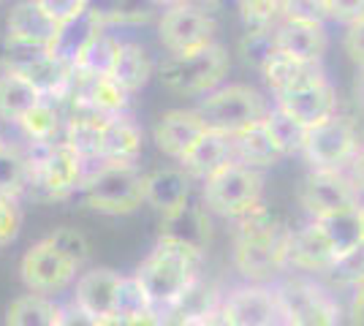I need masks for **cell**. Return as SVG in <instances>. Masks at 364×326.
I'll return each mask as SVG.
<instances>
[{
  "instance_id": "obj_9",
  "label": "cell",
  "mask_w": 364,
  "mask_h": 326,
  "mask_svg": "<svg viewBox=\"0 0 364 326\" xmlns=\"http://www.w3.org/2000/svg\"><path fill=\"white\" fill-rule=\"evenodd\" d=\"M79 275H82V269L46 237L25 250V256L19 261V278L33 294H63L65 288L74 286Z\"/></svg>"
},
{
  "instance_id": "obj_30",
  "label": "cell",
  "mask_w": 364,
  "mask_h": 326,
  "mask_svg": "<svg viewBox=\"0 0 364 326\" xmlns=\"http://www.w3.org/2000/svg\"><path fill=\"white\" fill-rule=\"evenodd\" d=\"M63 313L52 296L44 294H25L14 299L6 310V326H60Z\"/></svg>"
},
{
  "instance_id": "obj_7",
  "label": "cell",
  "mask_w": 364,
  "mask_h": 326,
  "mask_svg": "<svg viewBox=\"0 0 364 326\" xmlns=\"http://www.w3.org/2000/svg\"><path fill=\"white\" fill-rule=\"evenodd\" d=\"M196 112L204 117L207 128L234 139L245 131L264 125L269 114V104L250 85H220L201 98Z\"/></svg>"
},
{
  "instance_id": "obj_39",
  "label": "cell",
  "mask_w": 364,
  "mask_h": 326,
  "mask_svg": "<svg viewBox=\"0 0 364 326\" xmlns=\"http://www.w3.org/2000/svg\"><path fill=\"white\" fill-rule=\"evenodd\" d=\"M240 52L247 65L253 68H264L267 63L272 60V55L277 52V38H274V31H247L240 38Z\"/></svg>"
},
{
  "instance_id": "obj_48",
  "label": "cell",
  "mask_w": 364,
  "mask_h": 326,
  "mask_svg": "<svg viewBox=\"0 0 364 326\" xmlns=\"http://www.w3.org/2000/svg\"><path fill=\"white\" fill-rule=\"evenodd\" d=\"M343 47H346V55L350 60L364 68V22L348 28L346 38H343Z\"/></svg>"
},
{
  "instance_id": "obj_34",
  "label": "cell",
  "mask_w": 364,
  "mask_h": 326,
  "mask_svg": "<svg viewBox=\"0 0 364 326\" xmlns=\"http://www.w3.org/2000/svg\"><path fill=\"white\" fill-rule=\"evenodd\" d=\"M120 47H122L120 38H114L112 33L101 31L90 41V47L82 52V58L76 60V65H74L76 77H82V79L109 77L112 68H114L117 55H120Z\"/></svg>"
},
{
  "instance_id": "obj_24",
  "label": "cell",
  "mask_w": 364,
  "mask_h": 326,
  "mask_svg": "<svg viewBox=\"0 0 364 326\" xmlns=\"http://www.w3.org/2000/svg\"><path fill=\"white\" fill-rule=\"evenodd\" d=\"M316 223L323 229L329 245H332L334 253H337V259L346 256L348 250H353L356 245L364 242V204L362 202L348 204V207L337 210L332 215L318 217Z\"/></svg>"
},
{
  "instance_id": "obj_43",
  "label": "cell",
  "mask_w": 364,
  "mask_h": 326,
  "mask_svg": "<svg viewBox=\"0 0 364 326\" xmlns=\"http://www.w3.org/2000/svg\"><path fill=\"white\" fill-rule=\"evenodd\" d=\"M92 326H164V313L158 308L144 313H107L92 318Z\"/></svg>"
},
{
  "instance_id": "obj_29",
  "label": "cell",
  "mask_w": 364,
  "mask_h": 326,
  "mask_svg": "<svg viewBox=\"0 0 364 326\" xmlns=\"http://www.w3.org/2000/svg\"><path fill=\"white\" fill-rule=\"evenodd\" d=\"M104 161L136 163L141 156V128L128 114L109 117L104 131Z\"/></svg>"
},
{
  "instance_id": "obj_47",
  "label": "cell",
  "mask_w": 364,
  "mask_h": 326,
  "mask_svg": "<svg viewBox=\"0 0 364 326\" xmlns=\"http://www.w3.org/2000/svg\"><path fill=\"white\" fill-rule=\"evenodd\" d=\"M36 3H38L58 25H63V22L74 19L76 14H82L90 0H36Z\"/></svg>"
},
{
  "instance_id": "obj_44",
  "label": "cell",
  "mask_w": 364,
  "mask_h": 326,
  "mask_svg": "<svg viewBox=\"0 0 364 326\" xmlns=\"http://www.w3.org/2000/svg\"><path fill=\"white\" fill-rule=\"evenodd\" d=\"M22 226V210L14 196H0V248L11 245Z\"/></svg>"
},
{
  "instance_id": "obj_17",
  "label": "cell",
  "mask_w": 364,
  "mask_h": 326,
  "mask_svg": "<svg viewBox=\"0 0 364 326\" xmlns=\"http://www.w3.org/2000/svg\"><path fill=\"white\" fill-rule=\"evenodd\" d=\"M122 275L109 266L85 269L74 283V305L90 318H101L107 313H114L117 305V288Z\"/></svg>"
},
{
  "instance_id": "obj_12",
  "label": "cell",
  "mask_w": 364,
  "mask_h": 326,
  "mask_svg": "<svg viewBox=\"0 0 364 326\" xmlns=\"http://www.w3.org/2000/svg\"><path fill=\"white\" fill-rule=\"evenodd\" d=\"M220 326H283L277 291L250 283L223 296L218 310Z\"/></svg>"
},
{
  "instance_id": "obj_40",
  "label": "cell",
  "mask_w": 364,
  "mask_h": 326,
  "mask_svg": "<svg viewBox=\"0 0 364 326\" xmlns=\"http://www.w3.org/2000/svg\"><path fill=\"white\" fill-rule=\"evenodd\" d=\"M152 296L147 294L144 283L134 275H122L120 288H117V305H114V313H144L152 310Z\"/></svg>"
},
{
  "instance_id": "obj_2",
  "label": "cell",
  "mask_w": 364,
  "mask_h": 326,
  "mask_svg": "<svg viewBox=\"0 0 364 326\" xmlns=\"http://www.w3.org/2000/svg\"><path fill=\"white\" fill-rule=\"evenodd\" d=\"M204 264V250L180 242L174 237L158 234L155 248L147 259L136 266V278L144 283L152 305L158 310H166L171 302H177L198 278Z\"/></svg>"
},
{
  "instance_id": "obj_41",
  "label": "cell",
  "mask_w": 364,
  "mask_h": 326,
  "mask_svg": "<svg viewBox=\"0 0 364 326\" xmlns=\"http://www.w3.org/2000/svg\"><path fill=\"white\" fill-rule=\"evenodd\" d=\"M46 239L55 242L79 269L87 266V261H90V242H87V237L82 232H76L71 226H60V229H55L52 234H46Z\"/></svg>"
},
{
  "instance_id": "obj_15",
  "label": "cell",
  "mask_w": 364,
  "mask_h": 326,
  "mask_svg": "<svg viewBox=\"0 0 364 326\" xmlns=\"http://www.w3.org/2000/svg\"><path fill=\"white\" fill-rule=\"evenodd\" d=\"M274 104L283 112H289L294 120H299L304 128H313L323 123L326 117L337 114V90L326 79V74H318L286 93L274 95Z\"/></svg>"
},
{
  "instance_id": "obj_6",
  "label": "cell",
  "mask_w": 364,
  "mask_h": 326,
  "mask_svg": "<svg viewBox=\"0 0 364 326\" xmlns=\"http://www.w3.org/2000/svg\"><path fill=\"white\" fill-rule=\"evenodd\" d=\"M228 52L220 44H207L193 52L182 55H168L166 60L158 65V77L164 87L177 95H207L215 87L223 85L228 77Z\"/></svg>"
},
{
  "instance_id": "obj_28",
  "label": "cell",
  "mask_w": 364,
  "mask_h": 326,
  "mask_svg": "<svg viewBox=\"0 0 364 326\" xmlns=\"http://www.w3.org/2000/svg\"><path fill=\"white\" fill-rule=\"evenodd\" d=\"M41 98H44V95L38 93L28 79L3 68V74H0V123L19 125V120H22Z\"/></svg>"
},
{
  "instance_id": "obj_23",
  "label": "cell",
  "mask_w": 364,
  "mask_h": 326,
  "mask_svg": "<svg viewBox=\"0 0 364 326\" xmlns=\"http://www.w3.org/2000/svg\"><path fill=\"white\" fill-rule=\"evenodd\" d=\"M207 212L210 210L204 204L188 202L180 210L161 215V234L188 242L198 250H207V245H210V217H207Z\"/></svg>"
},
{
  "instance_id": "obj_46",
  "label": "cell",
  "mask_w": 364,
  "mask_h": 326,
  "mask_svg": "<svg viewBox=\"0 0 364 326\" xmlns=\"http://www.w3.org/2000/svg\"><path fill=\"white\" fill-rule=\"evenodd\" d=\"M326 6H329V16L346 28L364 22V0H326Z\"/></svg>"
},
{
  "instance_id": "obj_10",
  "label": "cell",
  "mask_w": 364,
  "mask_h": 326,
  "mask_svg": "<svg viewBox=\"0 0 364 326\" xmlns=\"http://www.w3.org/2000/svg\"><path fill=\"white\" fill-rule=\"evenodd\" d=\"M215 33H218V22H215L213 11H207V6H198L193 0H182V3L168 6L158 19L161 44L171 55L193 52V49L213 44Z\"/></svg>"
},
{
  "instance_id": "obj_42",
  "label": "cell",
  "mask_w": 364,
  "mask_h": 326,
  "mask_svg": "<svg viewBox=\"0 0 364 326\" xmlns=\"http://www.w3.org/2000/svg\"><path fill=\"white\" fill-rule=\"evenodd\" d=\"M329 275H332L337 283H343V286H362L364 283V242L362 245H356L353 250H348L346 256H340L334 266L329 269Z\"/></svg>"
},
{
  "instance_id": "obj_51",
  "label": "cell",
  "mask_w": 364,
  "mask_h": 326,
  "mask_svg": "<svg viewBox=\"0 0 364 326\" xmlns=\"http://www.w3.org/2000/svg\"><path fill=\"white\" fill-rule=\"evenodd\" d=\"M164 326H220V318L218 315H210V318H191V321H164Z\"/></svg>"
},
{
  "instance_id": "obj_25",
  "label": "cell",
  "mask_w": 364,
  "mask_h": 326,
  "mask_svg": "<svg viewBox=\"0 0 364 326\" xmlns=\"http://www.w3.org/2000/svg\"><path fill=\"white\" fill-rule=\"evenodd\" d=\"M19 131L28 141H41V144L60 141L65 134V101L63 98H41L19 120Z\"/></svg>"
},
{
  "instance_id": "obj_21",
  "label": "cell",
  "mask_w": 364,
  "mask_h": 326,
  "mask_svg": "<svg viewBox=\"0 0 364 326\" xmlns=\"http://www.w3.org/2000/svg\"><path fill=\"white\" fill-rule=\"evenodd\" d=\"M6 28H9V38H14V41L33 44V47H52L60 25L46 14L36 0H22L11 9Z\"/></svg>"
},
{
  "instance_id": "obj_35",
  "label": "cell",
  "mask_w": 364,
  "mask_h": 326,
  "mask_svg": "<svg viewBox=\"0 0 364 326\" xmlns=\"http://www.w3.org/2000/svg\"><path fill=\"white\" fill-rule=\"evenodd\" d=\"M28 150L22 144L3 139L0 144V196H14L19 199L28 190Z\"/></svg>"
},
{
  "instance_id": "obj_31",
  "label": "cell",
  "mask_w": 364,
  "mask_h": 326,
  "mask_svg": "<svg viewBox=\"0 0 364 326\" xmlns=\"http://www.w3.org/2000/svg\"><path fill=\"white\" fill-rule=\"evenodd\" d=\"M109 77L131 95L139 93L152 77V60L150 55H147V49L141 47V44H134V41H122L120 55H117L114 68H112Z\"/></svg>"
},
{
  "instance_id": "obj_20",
  "label": "cell",
  "mask_w": 364,
  "mask_h": 326,
  "mask_svg": "<svg viewBox=\"0 0 364 326\" xmlns=\"http://www.w3.org/2000/svg\"><path fill=\"white\" fill-rule=\"evenodd\" d=\"M193 177L185 169L166 166L144 174V193H147V207H152L158 215H168L191 202L193 190Z\"/></svg>"
},
{
  "instance_id": "obj_32",
  "label": "cell",
  "mask_w": 364,
  "mask_h": 326,
  "mask_svg": "<svg viewBox=\"0 0 364 326\" xmlns=\"http://www.w3.org/2000/svg\"><path fill=\"white\" fill-rule=\"evenodd\" d=\"M87 9L98 16V22L104 28L109 25H147L158 14L155 0H90Z\"/></svg>"
},
{
  "instance_id": "obj_33",
  "label": "cell",
  "mask_w": 364,
  "mask_h": 326,
  "mask_svg": "<svg viewBox=\"0 0 364 326\" xmlns=\"http://www.w3.org/2000/svg\"><path fill=\"white\" fill-rule=\"evenodd\" d=\"M261 74L267 79V85L272 87V93L280 95L286 93V90H291V87L307 82V79L318 77L323 71L318 68V63H299L294 60V58H289V55H283V52H274L272 60L261 68Z\"/></svg>"
},
{
  "instance_id": "obj_36",
  "label": "cell",
  "mask_w": 364,
  "mask_h": 326,
  "mask_svg": "<svg viewBox=\"0 0 364 326\" xmlns=\"http://www.w3.org/2000/svg\"><path fill=\"white\" fill-rule=\"evenodd\" d=\"M234 158L240 163H245V166H253V169L264 171L274 166L283 158V153L274 147V141L264 131V125H258L253 131H245L240 136H234Z\"/></svg>"
},
{
  "instance_id": "obj_19",
  "label": "cell",
  "mask_w": 364,
  "mask_h": 326,
  "mask_svg": "<svg viewBox=\"0 0 364 326\" xmlns=\"http://www.w3.org/2000/svg\"><path fill=\"white\" fill-rule=\"evenodd\" d=\"M277 52L289 55L299 63H321L329 47L323 22H304V19H286L277 31Z\"/></svg>"
},
{
  "instance_id": "obj_3",
  "label": "cell",
  "mask_w": 364,
  "mask_h": 326,
  "mask_svg": "<svg viewBox=\"0 0 364 326\" xmlns=\"http://www.w3.org/2000/svg\"><path fill=\"white\" fill-rule=\"evenodd\" d=\"M25 150L31 161L28 190H25L28 196H33L36 202H63L71 193H79L90 171V163L71 144H65L63 139L52 144L28 141Z\"/></svg>"
},
{
  "instance_id": "obj_27",
  "label": "cell",
  "mask_w": 364,
  "mask_h": 326,
  "mask_svg": "<svg viewBox=\"0 0 364 326\" xmlns=\"http://www.w3.org/2000/svg\"><path fill=\"white\" fill-rule=\"evenodd\" d=\"M71 95L82 98L85 104H90L95 112H101L104 117H117V114H128V101L131 93L122 90L120 85L112 77H90L82 79L76 77Z\"/></svg>"
},
{
  "instance_id": "obj_4",
  "label": "cell",
  "mask_w": 364,
  "mask_h": 326,
  "mask_svg": "<svg viewBox=\"0 0 364 326\" xmlns=\"http://www.w3.org/2000/svg\"><path fill=\"white\" fill-rule=\"evenodd\" d=\"M82 204L101 215H131L147 204L144 174L136 163L101 161L95 163L79 188Z\"/></svg>"
},
{
  "instance_id": "obj_5",
  "label": "cell",
  "mask_w": 364,
  "mask_h": 326,
  "mask_svg": "<svg viewBox=\"0 0 364 326\" xmlns=\"http://www.w3.org/2000/svg\"><path fill=\"white\" fill-rule=\"evenodd\" d=\"M264 171L231 161L201 183V204L220 217L240 220L261 207Z\"/></svg>"
},
{
  "instance_id": "obj_50",
  "label": "cell",
  "mask_w": 364,
  "mask_h": 326,
  "mask_svg": "<svg viewBox=\"0 0 364 326\" xmlns=\"http://www.w3.org/2000/svg\"><path fill=\"white\" fill-rule=\"evenodd\" d=\"M350 315H353V324L364 326V283H362V286H356L353 305H350Z\"/></svg>"
},
{
  "instance_id": "obj_37",
  "label": "cell",
  "mask_w": 364,
  "mask_h": 326,
  "mask_svg": "<svg viewBox=\"0 0 364 326\" xmlns=\"http://www.w3.org/2000/svg\"><path fill=\"white\" fill-rule=\"evenodd\" d=\"M264 131L269 134V139L274 141V147L286 156H294V153H302L304 147V136H307V128H304L299 120H294L289 112L274 104L264 120Z\"/></svg>"
},
{
  "instance_id": "obj_26",
  "label": "cell",
  "mask_w": 364,
  "mask_h": 326,
  "mask_svg": "<svg viewBox=\"0 0 364 326\" xmlns=\"http://www.w3.org/2000/svg\"><path fill=\"white\" fill-rule=\"evenodd\" d=\"M101 31H104V25L98 22V16L92 14L90 9H85V11L76 14L74 19L63 22L49 49H52L60 60L68 63V65H76V60L82 58V52L90 47V41Z\"/></svg>"
},
{
  "instance_id": "obj_45",
  "label": "cell",
  "mask_w": 364,
  "mask_h": 326,
  "mask_svg": "<svg viewBox=\"0 0 364 326\" xmlns=\"http://www.w3.org/2000/svg\"><path fill=\"white\" fill-rule=\"evenodd\" d=\"M286 19L323 22L329 19V6L326 0H286Z\"/></svg>"
},
{
  "instance_id": "obj_22",
  "label": "cell",
  "mask_w": 364,
  "mask_h": 326,
  "mask_svg": "<svg viewBox=\"0 0 364 326\" xmlns=\"http://www.w3.org/2000/svg\"><path fill=\"white\" fill-rule=\"evenodd\" d=\"M237 161L234 158V139L220 134V131H207L201 139L193 144V150L182 158V169L188 171L193 180H207L210 174H215L218 169H223L226 163Z\"/></svg>"
},
{
  "instance_id": "obj_52",
  "label": "cell",
  "mask_w": 364,
  "mask_h": 326,
  "mask_svg": "<svg viewBox=\"0 0 364 326\" xmlns=\"http://www.w3.org/2000/svg\"><path fill=\"white\" fill-rule=\"evenodd\" d=\"M158 6H174V3H182V0H155Z\"/></svg>"
},
{
  "instance_id": "obj_38",
  "label": "cell",
  "mask_w": 364,
  "mask_h": 326,
  "mask_svg": "<svg viewBox=\"0 0 364 326\" xmlns=\"http://www.w3.org/2000/svg\"><path fill=\"white\" fill-rule=\"evenodd\" d=\"M247 31H277L286 22V0H240Z\"/></svg>"
},
{
  "instance_id": "obj_1",
  "label": "cell",
  "mask_w": 364,
  "mask_h": 326,
  "mask_svg": "<svg viewBox=\"0 0 364 326\" xmlns=\"http://www.w3.org/2000/svg\"><path fill=\"white\" fill-rule=\"evenodd\" d=\"M289 229L264 207L240 217L231 256L237 272L250 283L272 280L277 272L289 266Z\"/></svg>"
},
{
  "instance_id": "obj_11",
  "label": "cell",
  "mask_w": 364,
  "mask_h": 326,
  "mask_svg": "<svg viewBox=\"0 0 364 326\" xmlns=\"http://www.w3.org/2000/svg\"><path fill=\"white\" fill-rule=\"evenodd\" d=\"M359 150V136L350 120L332 114L323 123L307 128L302 156L313 169H346Z\"/></svg>"
},
{
  "instance_id": "obj_14",
  "label": "cell",
  "mask_w": 364,
  "mask_h": 326,
  "mask_svg": "<svg viewBox=\"0 0 364 326\" xmlns=\"http://www.w3.org/2000/svg\"><path fill=\"white\" fill-rule=\"evenodd\" d=\"M356 202H362V196L346 169H313L299 188V204L313 220Z\"/></svg>"
},
{
  "instance_id": "obj_49",
  "label": "cell",
  "mask_w": 364,
  "mask_h": 326,
  "mask_svg": "<svg viewBox=\"0 0 364 326\" xmlns=\"http://www.w3.org/2000/svg\"><path fill=\"white\" fill-rule=\"evenodd\" d=\"M346 171H348L350 183L356 185L359 196H362V193H364V147H359V150H356V156L350 158V163L346 166Z\"/></svg>"
},
{
  "instance_id": "obj_53",
  "label": "cell",
  "mask_w": 364,
  "mask_h": 326,
  "mask_svg": "<svg viewBox=\"0 0 364 326\" xmlns=\"http://www.w3.org/2000/svg\"><path fill=\"white\" fill-rule=\"evenodd\" d=\"M3 139H6V136H3V134H0V144H3Z\"/></svg>"
},
{
  "instance_id": "obj_16",
  "label": "cell",
  "mask_w": 364,
  "mask_h": 326,
  "mask_svg": "<svg viewBox=\"0 0 364 326\" xmlns=\"http://www.w3.org/2000/svg\"><path fill=\"white\" fill-rule=\"evenodd\" d=\"M210 128L196 109H168L152 128V139L164 156L182 161Z\"/></svg>"
},
{
  "instance_id": "obj_18",
  "label": "cell",
  "mask_w": 364,
  "mask_h": 326,
  "mask_svg": "<svg viewBox=\"0 0 364 326\" xmlns=\"http://www.w3.org/2000/svg\"><path fill=\"white\" fill-rule=\"evenodd\" d=\"M334 261H337V253L316 220H310L299 232H291L289 266L302 272H329Z\"/></svg>"
},
{
  "instance_id": "obj_8",
  "label": "cell",
  "mask_w": 364,
  "mask_h": 326,
  "mask_svg": "<svg viewBox=\"0 0 364 326\" xmlns=\"http://www.w3.org/2000/svg\"><path fill=\"white\" fill-rule=\"evenodd\" d=\"M3 68L25 77L44 98H65L74 90V65L60 60L49 47H33L6 36Z\"/></svg>"
},
{
  "instance_id": "obj_13",
  "label": "cell",
  "mask_w": 364,
  "mask_h": 326,
  "mask_svg": "<svg viewBox=\"0 0 364 326\" xmlns=\"http://www.w3.org/2000/svg\"><path fill=\"white\" fill-rule=\"evenodd\" d=\"M283 326H340V308L313 283H286L277 288Z\"/></svg>"
}]
</instances>
